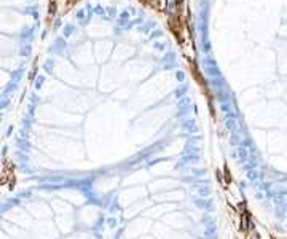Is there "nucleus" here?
<instances>
[{
    "instance_id": "1",
    "label": "nucleus",
    "mask_w": 287,
    "mask_h": 239,
    "mask_svg": "<svg viewBox=\"0 0 287 239\" xmlns=\"http://www.w3.org/2000/svg\"><path fill=\"white\" fill-rule=\"evenodd\" d=\"M147 2L156 10H165L166 8V0H147Z\"/></svg>"
}]
</instances>
